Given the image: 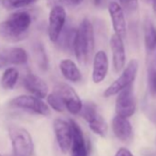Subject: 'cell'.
Instances as JSON below:
<instances>
[{
    "label": "cell",
    "instance_id": "6da1fadb",
    "mask_svg": "<svg viewBox=\"0 0 156 156\" xmlns=\"http://www.w3.org/2000/svg\"><path fill=\"white\" fill-rule=\"evenodd\" d=\"M95 49V33L91 21L85 18L76 30L73 52L80 64H87Z\"/></svg>",
    "mask_w": 156,
    "mask_h": 156
},
{
    "label": "cell",
    "instance_id": "7a4b0ae2",
    "mask_svg": "<svg viewBox=\"0 0 156 156\" xmlns=\"http://www.w3.org/2000/svg\"><path fill=\"white\" fill-rule=\"evenodd\" d=\"M31 24V17L27 12L12 14L6 21L0 23V36L9 41H18L26 36Z\"/></svg>",
    "mask_w": 156,
    "mask_h": 156
},
{
    "label": "cell",
    "instance_id": "3957f363",
    "mask_svg": "<svg viewBox=\"0 0 156 156\" xmlns=\"http://www.w3.org/2000/svg\"><path fill=\"white\" fill-rule=\"evenodd\" d=\"M9 137L15 155L31 156L34 151V144L30 132L24 128L11 125L9 128Z\"/></svg>",
    "mask_w": 156,
    "mask_h": 156
},
{
    "label": "cell",
    "instance_id": "277c9868",
    "mask_svg": "<svg viewBox=\"0 0 156 156\" xmlns=\"http://www.w3.org/2000/svg\"><path fill=\"white\" fill-rule=\"evenodd\" d=\"M139 70V62L136 59L130 60L126 67H124L122 73L104 91V98H110L118 95L120 91L133 85Z\"/></svg>",
    "mask_w": 156,
    "mask_h": 156
},
{
    "label": "cell",
    "instance_id": "5b68a950",
    "mask_svg": "<svg viewBox=\"0 0 156 156\" xmlns=\"http://www.w3.org/2000/svg\"><path fill=\"white\" fill-rule=\"evenodd\" d=\"M10 106L28 110L41 116H49L51 111L47 104L41 98L34 96H20L10 101Z\"/></svg>",
    "mask_w": 156,
    "mask_h": 156
},
{
    "label": "cell",
    "instance_id": "8992f818",
    "mask_svg": "<svg viewBox=\"0 0 156 156\" xmlns=\"http://www.w3.org/2000/svg\"><path fill=\"white\" fill-rule=\"evenodd\" d=\"M115 109L117 115L124 118H129L134 115L136 111V100L132 85L118 94Z\"/></svg>",
    "mask_w": 156,
    "mask_h": 156
},
{
    "label": "cell",
    "instance_id": "52a82bcc",
    "mask_svg": "<svg viewBox=\"0 0 156 156\" xmlns=\"http://www.w3.org/2000/svg\"><path fill=\"white\" fill-rule=\"evenodd\" d=\"M53 90L59 93V95L62 97L65 105V108L71 114H80L83 108V103L79 96L72 87L66 84H59L54 87Z\"/></svg>",
    "mask_w": 156,
    "mask_h": 156
},
{
    "label": "cell",
    "instance_id": "ba28073f",
    "mask_svg": "<svg viewBox=\"0 0 156 156\" xmlns=\"http://www.w3.org/2000/svg\"><path fill=\"white\" fill-rule=\"evenodd\" d=\"M66 22V11L63 6L51 8L49 15V37L52 42H57Z\"/></svg>",
    "mask_w": 156,
    "mask_h": 156
},
{
    "label": "cell",
    "instance_id": "9c48e42d",
    "mask_svg": "<svg viewBox=\"0 0 156 156\" xmlns=\"http://www.w3.org/2000/svg\"><path fill=\"white\" fill-rule=\"evenodd\" d=\"M53 129L60 150L66 153L71 149L73 140V130L70 121L67 122L62 119H56L53 121Z\"/></svg>",
    "mask_w": 156,
    "mask_h": 156
},
{
    "label": "cell",
    "instance_id": "30bf717a",
    "mask_svg": "<svg viewBox=\"0 0 156 156\" xmlns=\"http://www.w3.org/2000/svg\"><path fill=\"white\" fill-rule=\"evenodd\" d=\"M70 124L73 130L71 156H88L89 145L85 139L82 129L73 119H70Z\"/></svg>",
    "mask_w": 156,
    "mask_h": 156
},
{
    "label": "cell",
    "instance_id": "8fae6325",
    "mask_svg": "<svg viewBox=\"0 0 156 156\" xmlns=\"http://www.w3.org/2000/svg\"><path fill=\"white\" fill-rule=\"evenodd\" d=\"M108 9L115 33L124 39L127 35V23L124 9L117 2H110Z\"/></svg>",
    "mask_w": 156,
    "mask_h": 156
},
{
    "label": "cell",
    "instance_id": "7c38bea8",
    "mask_svg": "<svg viewBox=\"0 0 156 156\" xmlns=\"http://www.w3.org/2000/svg\"><path fill=\"white\" fill-rule=\"evenodd\" d=\"M109 46L112 51V61L115 72L119 73L125 67L126 51L123 39L118 34L114 33L109 40Z\"/></svg>",
    "mask_w": 156,
    "mask_h": 156
},
{
    "label": "cell",
    "instance_id": "4fadbf2b",
    "mask_svg": "<svg viewBox=\"0 0 156 156\" xmlns=\"http://www.w3.org/2000/svg\"><path fill=\"white\" fill-rule=\"evenodd\" d=\"M109 67L108 57L104 51H98L94 55L92 80L95 84H100L107 77Z\"/></svg>",
    "mask_w": 156,
    "mask_h": 156
},
{
    "label": "cell",
    "instance_id": "5bb4252c",
    "mask_svg": "<svg viewBox=\"0 0 156 156\" xmlns=\"http://www.w3.org/2000/svg\"><path fill=\"white\" fill-rule=\"evenodd\" d=\"M23 85L25 88L33 96L44 98L48 96V86L41 77L33 73H27L23 78Z\"/></svg>",
    "mask_w": 156,
    "mask_h": 156
},
{
    "label": "cell",
    "instance_id": "9a60e30c",
    "mask_svg": "<svg viewBox=\"0 0 156 156\" xmlns=\"http://www.w3.org/2000/svg\"><path fill=\"white\" fill-rule=\"evenodd\" d=\"M112 130L115 136L123 142L131 140L133 137V129L128 118L116 115L112 119Z\"/></svg>",
    "mask_w": 156,
    "mask_h": 156
},
{
    "label": "cell",
    "instance_id": "2e32d148",
    "mask_svg": "<svg viewBox=\"0 0 156 156\" xmlns=\"http://www.w3.org/2000/svg\"><path fill=\"white\" fill-rule=\"evenodd\" d=\"M60 70L67 81L77 83L82 80V73L75 62L70 59H64L60 62Z\"/></svg>",
    "mask_w": 156,
    "mask_h": 156
},
{
    "label": "cell",
    "instance_id": "e0dca14e",
    "mask_svg": "<svg viewBox=\"0 0 156 156\" xmlns=\"http://www.w3.org/2000/svg\"><path fill=\"white\" fill-rule=\"evenodd\" d=\"M144 42L148 51H152L156 48V28L151 21L147 20L144 25Z\"/></svg>",
    "mask_w": 156,
    "mask_h": 156
},
{
    "label": "cell",
    "instance_id": "ac0fdd59",
    "mask_svg": "<svg viewBox=\"0 0 156 156\" xmlns=\"http://www.w3.org/2000/svg\"><path fill=\"white\" fill-rule=\"evenodd\" d=\"M9 63L25 64L28 62V54L22 48H12L4 52Z\"/></svg>",
    "mask_w": 156,
    "mask_h": 156
},
{
    "label": "cell",
    "instance_id": "d6986e66",
    "mask_svg": "<svg viewBox=\"0 0 156 156\" xmlns=\"http://www.w3.org/2000/svg\"><path fill=\"white\" fill-rule=\"evenodd\" d=\"M19 79V72L15 68L7 69L1 78V85L4 89H12L16 86Z\"/></svg>",
    "mask_w": 156,
    "mask_h": 156
},
{
    "label": "cell",
    "instance_id": "ffe728a7",
    "mask_svg": "<svg viewBox=\"0 0 156 156\" xmlns=\"http://www.w3.org/2000/svg\"><path fill=\"white\" fill-rule=\"evenodd\" d=\"M88 126L94 133L100 137H106L108 134V124L100 114H98L92 121L88 122Z\"/></svg>",
    "mask_w": 156,
    "mask_h": 156
},
{
    "label": "cell",
    "instance_id": "44dd1931",
    "mask_svg": "<svg viewBox=\"0 0 156 156\" xmlns=\"http://www.w3.org/2000/svg\"><path fill=\"white\" fill-rule=\"evenodd\" d=\"M47 102L49 106L57 112H63L66 109L62 97L54 90L47 96Z\"/></svg>",
    "mask_w": 156,
    "mask_h": 156
},
{
    "label": "cell",
    "instance_id": "7402d4cb",
    "mask_svg": "<svg viewBox=\"0 0 156 156\" xmlns=\"http://www.w3.org/2000/svg\"><path fill=\"white\" fill-rule=\"evenodd\" d=\"M81 116L85 119V120L88 123L92 121L99 113L98 111L97 106L92 102H87L83 104V108L80 112Z\"/></svg>",
    "mask_w": 156,
    "mask_h": 156
},
{
    "label": "cell",
    "instance_id": "603a6c76",
    "mask_svg": "<svg viewBox=\"0 0 156 156\" xmlns=\"http://www.w3.org/2000/svg\"><path fill=\"white\" fill-rule=\"evenodd\" d=\"M147 81L150 95L152 98L156 99V68L151 64L147 71Z\"/></svg>",
    "mask_w": 156,
    "mask_h": 156
},
{
    "label": "cell",
    "instance_id": "cb8c5ba5",
    "mask_svg": "<svg viewBox=\"0 0 156 156\" xmlns=\"http://www.w3.org/2000/svg\"><path fill=\"white\" fill-rule=\"evenodd\" d=\"M33 3V0H2V5L7 9L24 8Z\"/></svg>",
    "mask_w": 156,
    "mask_h": 156
},
{
    "label": "cell",
    "instance_id": "d4e9b609",
    "mask_svg": "<svg viewBox=\"0 0 156 156\" xmlns=\"http://www.w3.org/2000/svg\"><path fill=\"white\" fill-rule=\"evenodd\" d=\"M35 54H36V58H37V62L39 63V65L41 66V68L42 69H47L48 66V61H47V57H46V53L43 50V47L41 44H37L35 46Z\"/></svg>",
    "mask_w": 156,
    "mask_h": 156
},
{
    "label": "cell",
    "instance_id": "484cf974",
    "mask_svg": "<svg viewBox=\"0 0 156 156\" xmlns=\"http://www.w3.org/2000/svg\"><path fill=\"white\" fill-rule=\"evenodd\" d=\"M119 5L128 13L135 12L139 8L138 0H119Z\"/></svg>",
    "mask_w": 156,
    "mask_h": 156
},
{
    "label": "cell",
    "instance_id": "4316f807",
    "mask_svg": "<svg viewBox=\"0 0 156 156\" xmlns=\"http://www.w3.org/2000/svg\"><path fill=\"white\" fill-rule=\"evenodd\" d=\"M115 156H134V155L131 153V151L129 149H127L125 147H121L118 150Z\"/></svg>",
    "mask_w": 156,
    "mask_h": 156
},
{
    "label": "cell",
    "instance_id": "83f0119b",
    "mask_svg": "<svg viewBox=\"0 0 156 156\" xmlns=\"http://www.w3.org/2000/svg\"><path fill=\"white\" fill-rule=\"evenodd\" d=\"M63 5H66L65 0H48V6L51 8L56 6H63Z\"/></svg>",
    "mask_w": 156,
    "mask_h": 156
},
{
    "label": "cell",
    "instance_id": "f1b7e54d",
    "mask_svg": "<svg viewBox=\"0 0 156 156\" xmlns=\"http://www.w3.org/2000/svg\"><path fill=\"white\" fill-rule=\"evenodd\" d=\"M9 61L7 56L5 55V53H0V69L4 68L5 66H7L9 64Z\"/></svg>",
    "mask_w": 156,
    "mask_h": 156
},
{
    "label": "cell",
    "instance_id": "f546056e",
    "mask_svg": "<svg viewBox=\"0 0 156 156\" xmlns=\"http://www.w3.org/2000/svg\"><path fill=\"white\" fill-rule=\"evenodd\" d=\"M151 4H152V9H153V11L156 15V0H152L151 1Z\"/></svg>",
    "mask_w": 156,
    "mask_h": 156
},
{
    "label": "cell",
    "instance_id": "4dcf8cb0",
    "mask_svg": "<svg viewBox=\"0 0 156 156\" xmlns=\"http://www.w3.org/2000/svg\"><path fill=\"white\" fill-rule=\"evenodd\" d=\"M35 1H37V0H33V2H35Z\"/></svg>",
    "mask_w": 156,
    "mask_h": 156
},
{
    "label": "cell",
    "instance_id": "1f68e13d",
    "mask_svg": "<svg viewBox=\"0 0 156 156\" xmlns=\"http://www.w3.org/2000/svg\"><path fill=\"white\" fill-rule=\"evenodd\" d=\"M14 156H19V155H15V154H14Z\"/></svg>",
    "mask_w": 156,
    "mask_h": 156
},
{
    "label": "cell",
    "instance_id": "d6a6232c",
    "mask_svg": "<svg viewBox=\"0 0 156 156\" xmlns=\"http://www.w3.org/2000/svg\"><path fill=\"white\" fill-rule=\"evenodd\" d=\"M0 156H2V155H1V154H0Z\"/></svg>",
    "mask_w": 156,
    "mask_h": 156
}]
</instances>
